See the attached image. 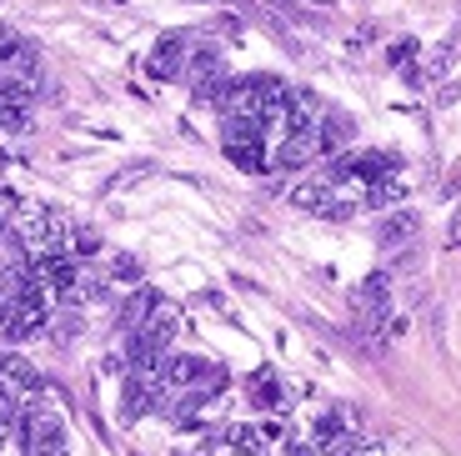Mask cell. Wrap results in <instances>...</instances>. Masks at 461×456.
I'll list each match as a JSON object with an SVG mask.
<instances>
[{
    "label": "cell",
    "instance_id": "13",
    "mask_svg": "<svg viewBox=\"0 0 461 456\" xmlns=\"http://www.w3.org/2000/svg\"><path fill=\"white\" fill-rule=\"evenodd\" d=\"M70 251H76V256H95V251H101V236H95L91 226H76V231H70Z\"/></svg>",
    "mask_w": 461,
    "mask_h": 456
},
{
    "label": "cell",
    "instance_id": "10",
    "mask_svg": "<svg viewBox=\"0 0 461 456\" xmlns=\"http://www.w3.org/2000/svg\"><path fill=\"white\" fill-rule=\"evenodd\" d=\"M246 397H251V406L276 411V406H281V381H276V377H266V371H256V377L246 381Z\"/></svg>",
    "mask_w": 461,
    "mask_h": 456
},
{
    "label": "cell",
    "instance_id": "15",
    "mask_svg": "<svg viewBox=\"0 0 461 456\" xmlns=\"http://www.w3.org/2000/svg\"><path fill=\"white\" fill-rule=\"evenodd\" d=\"M76 331H81V321H76V311H66V316H60L56 326H50V336H56V342L66 346V342H76Z\"/></svg>",
    "mask_w": 461,
    "mask_h": 456
},
{
    "label": "cell",
    "instance_id": "8",
    "mask_svg": "<svg viewBox=\"0 0 461 456\" xmlns=\"http://www.w3.org/2000/svg\"><path fill=\"white\" fill-rule=\"evenodd\" d=\"M226 156L241 166V171H266V141H226Z\"/></svg>",
    "mask_w": 461,
    "mask_h": 456
},
{
    "label": "cell",
    "instance_id": "12",
    "mask_svg": "<svg viewBox=\"0 0 461 456\" xmlns=\"http://www.w3.org/2000/svg\"><path fill=\"white\" fill-rule=\"evenodd\" d=\"M341 416H321V422H316V436H312V446H321V451H331L336 442H341Z\"/></svg>",
    "mask_w": 461,
    "mask_h": 456
},
{
    "label": "cell",
    "instance_id": "14",
    "mask_svg": "<svg viewBox=\"0 0 461 456\" xmlns=\"http://www.w3.org/2000/svg\"><path fill=\"white\" fill-rule=\"evenodd\" d=\"M15 216H21V196L11 186H0V226H11Z\"/></svg>",
    "mask_w": 461,
    "mask_h": 456
},
{
    "label": "cell",
    "instance_id": "18",
    "mask_svg": "<svg viewBox=\"0 0 461 456\" xmlns=\"http://www.w3.org/2000/svg\"><path fill=\"white\" fill-rule=\"evenodd\" d=\"M216 31L221 35H241V21H236V15H216Z\"/></svg>",
    "mask_w": 461,
    "mask_h": 456
},
{
    "label": "cell",
    "instance_id": "1",
    "mask_svg": "<svg viewBox=\"0 0 461 456\" xmlns=\"http://www.w3.org/2000/svg\"><path fill=\"white\" fill-rule=\"evenodd\" d=\"M41 391L21 401V426H15L21 451L25 456H66V416H60V411L50 406V397H41Z\"/></svg>",
    "mask_w": 461,
    "mask_h": 456
},
{
    "label": "cell",
    "instance_id": "9",
    "mask_svg": "<svg viewBox=\"0 0 461 456\" xmlns=\"http://www.w3.org/2000/svg\"><path fill=\"white\" fill-rule=\"evenodd\" d=\"M402 196H406V181H402L396 171H392V176H376V181L366 186V205H371V211H381V205H396Z\"/></svg>",
    "mask_w": 461,
    "mask_h": 456
},
{
    "label": "cell",
    "instance_id": "5",
    "mask_svg": "<svg viewBox=\"0 0 461 456\" xmlns=\"http://www.w3.org/2000/svg\"><path fill=\"white\" fill-rule=\"evenodd\" d=\"M185 46H191V41H185V35H161V46H156V56H150V76L156 80H176L185 70Z\"/></svg>",
    "mask_w": 461,
    "mask_h": 456
},
{
    "label": "cell",
    "instance_id": "19",
    "mask_svg": "<svg viewBox=\"0 0 461 456\" xmlns=\"http://www.w3.org/2000/svg\"><path fill=\"white\" fill-rule=\"evenodd\" d=\"M286 456H316L312 442H286Z\"/></svg>",
    "mask_w": 461,
    "mask_h": 456
},
{
    "label": "cell",
    "instance_id": "16",
    "mask_svg": "<svg viewBox=\"0 0 461 456\" xmlns=\"http://www.w3.org/2000/svg\"><path fill=\"white\" fill-rule=\"evenodd\" d=\"M115 276L121 281H140V261L136 256H115Z\"/></svg>",
    "mask_w": 461,
    "mask_h": 456
},
{
    "label": "cell",
    "instance_id": "2",
    "mask_svg": "<svg viewBox=\"0 0 461 456\" xmlns=\"http://www.w3.org/2000/svg\"><path fill=\"white\" fill-rule=\"evenodd\" d=\"M166 397H171V391H166L161 371H156V366H140V371L126 377V387H121V416L136 422V416H146V411H161Z\"/></svg>",
    "mask_w": 461,
    "mask_h": 456
},
{
    "label": "cell",
    "instance_id": "7",
    "mask_svg": "<svg viewBox=\"0 0 461 456\" xmlns=\"http://www.w3.org/2000/svg\"><path fill=\"white\" fill-rule=\"evenodd\" d=\"M156 306H161V296H156L150 286H140L136 296H126V306H121V326H126V331H140L150 316H156Z\"/></svg>",
    "mask_w": 461,
    "mask_h": 456
},
{
    "label": "cell",
    "instance_id": "3",
    "mask_svg": "<svg viewBox=\"0 0 461 456\" xmlns=\"http://www.w3.org/2000/svg\"><path fill=\"white\" fill-rule=\"evenodd\" d=\"M41 391V377H35V366L25 361L21 351H0V397L11 401H25Z\"/></svg>",
    "mask_w": 461,
    "mask_h": 456
},
{
    "label": "cell",
    "instance_id": "4",
    "mask_svg": "<svg viewBox=\"0 0 461 456\" xmlns=\"http://www.w3.org/2000/svg\"><path fill=\"white\" fill-rule=\"evenodd\" d=\"M351 136H357V121L341 111H326L321 115V126H316V156H341L346 146H351Z\"/></svg>",
    "mask_w": 461,
    "mask_h": 456
},
{
    "label": "cell",
    "instance_id": "17",
    "mask_svg": "<svg viewBox=\"0 0 461 456\" xmlns=\"http://www.w3.org/2000/svg\"><path fill=\"white\" fill-rule=\"evenodd\" d=\"M447 66H451V46H441L437 56H431V66H427V76H447Z\"/></svg>",
    "mask_w": 461,
    "mask_h": 456
},
{
    "label": "cell",
    "instance_id": "6",
    "mask_svg": "<svg viewBox=\"0 0 461 456\" xmlns=\"http://www.w3.org/2000/svg\"><path fill=\"white\" fill-rule=\"evenodd\" d=\"M416 226H421V221H416L411 211H396V216H381V231H376L381 251H396V246H406V241L416 236Z\"/></svg>",
    "mask_w": 461,
    "mask_h": 456
},
{
    "label": "cell",
    "instance_id": "11",
    "mask_svg": "<svg viewBox=\"0 0 461 456\" xmlns=\"http://www.w3.org/2000/svg\"><path fill=\"white\" fill-rule=\"evenodd\" d=\"M312 156H316V141H312V136H286V146H281L276 166H281V171H296V166H306Z\"/></svg>",
    "mask_w": 461,
    "mask_h": 456
}]
</instances>
